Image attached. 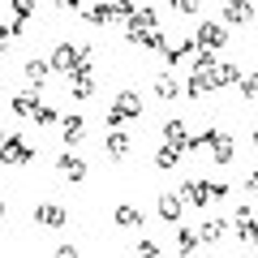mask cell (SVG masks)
<instances>
[{
  "label": "cell",
  "mask_w": 258,
  "mask_h": 258,
  "mask_svg": "<svg viewBox=\"0 0 258 258\" xmlns=\"http://www.w3.org/2000/svg\"><path fill=\"white\" fill-rule=\"evenodd\" d=\"M142 116V95L138 91H116V99H112V108H108V125L112 129H120L125 120H138Z\"/></svg>",
  "instance_id": "6da1fadb"
},
{
  "label": "cell",
  "mask_w": 258,
  "mask_h": 258,
  "mask_svg": "<svg viewBox=\"0 0 258 258\" xmlns=\"http://www.w3.org/2000/svg\"><path fill=\"white\" fill-rule=\"evenodd\" d=\"M52 74H74V69H82V64H91V47H78V43H60L52 56Z\"/></svg>",
  "instance_id": "7a4b0ae2"
},
{
  "label": "cell",
  "mask_w": 258,
  "mask_h": 258,
  "mask_svg": "<svg viewBox=\"0 0 258 258\" xmlns=\"http://www.w3.org/2000/svg\"><path fill=\"white\" fill-rule=\"evenodd\" d=\"M224 194H228V185H220V181H189L181 198L189 207H207V198H224Z\"/></svg>",
  "instance_id": "3957f363"
},
{
  "label": "cell",
  "mask_w": 258,
  "mask_h": 258,
  "mask_svg": "<svg viewBox=\"0 0 258 258\" xmlns=\"http://www.w3.org/2000/svg\"><path fill=\"white\" fill-rule=\"evenodd\" d=\"M194 39H198V47H203V52H220V47L228 43V30H224L220 22H203Z\"/></svg>",
  "instance_id": "277c9868"
},
{
  "label": "cell",
  "mask_w": 258,
  "mask_h": 258,
  "mask_svg": "<svg viewBox=\"0 0 258 258\" xmlns=\"http://www.w3.org/2000/svg\"><path fill=\"white\" fill-rule=\"evenodd\" d=\"M35 224H43V228H64V224H69V211H64L60 203H35Z\"/></svg>",
  "instance_id": "5b68a950"
},
{
  "label": "cell",
  "mask_w": 258,
  "mask_h": 258,
  "mask_svg": "<svg viewBox=\"0 0 258 258\" xmlns=\"http://www.w3.org/2000/svg\"><path fill=\"white\" fill-rule=\"evenodd\" d=\"M155 211H159V220H164V224H181V211H185V198H181V194H159V198H155Z\"/></svg>",
  "instance_id": "8992f818"
},
{
  "label": "cell",
  "mask_w": 258,
  "mask_h": 258,
  "mask_svg": "<svg viewBox=\"0 0 258 258\" xmlns=\"http://www.w3.org/2000/svg\"><path fill=\"white\" fill-rule=\"evenodd\" d=\"M232 224H237V237H241V241H249V245H258V215L249 211L245 203L237 207V215H232Z\"/></svg>",
  "instance_id": "52a82bcc"
},
{
  "label": "cell",
  "mask_w": 258,
  "mask_h": 258,
  "mask_svg": "<svg viewBox=\"0 0 258 258\" xmlns=\"http://www.w3.org/2000/svg\"><path fill=\"white\" fill-rule=\"evenodd\" d=\"M30 155H35V151H30L26 142L18 138V134H9V138H5V147H0V164H13V168H18V164H26Z\"/></svg>",
  "instance_id": "ba28073f"
},
{
  "label": "cell",
  "mask_w": 258,
  "mask_h": 258,
  "mask_svg": "<svg viewBox=\"0 0 258 258\" xmlns=\"http://www.w3.org/2000/svg\"><path fill=\"white\" fill-rule=\"evenodd\" d=\"M39 103H43V99H39V86H26V91H18V95H13V112H18L22 120H30V116H35V112H39Z\"/></svg>",
  "instance_id": "9c48e42d"
},
{
  "label": "cell",
  "mask_w": 258,
  "mask_h": 258,
  "mask_svg": "<svg viewBox=\"0 0 258 258\" xmlns=\"http://www.w3.org/2000/svg\"><path fill=\"white\" fill-rule=\"evenodd\" d=\"M69 91H74L78 99H91V95H95V74H91V64H82V69H74V74H69Z\"/></svg>",
  "instance_id": "30bf717a"
},
{
  "label": "cell",
  "mask_w": 258,
  "mask_h": 258,
  "mask_svg": "<svg viewBox=\"0 0 258 258\" xmlns=\"http://www.w3.org/2000/svg\"><path fill=\"white\" fill-rule=\"evenodd\" d=\"M56 172L60 176H69V181H86V164H82V155H56Z\"/></svg>",
  "instance_id": "8fae6325"
},
{
  "label": "cell",
  "mask_w": 258,
  "mask_h": 258,
  "mask_svg": "<svg viewBox=\"0 0 258 258\" xmlns=\"http://www.w3.org/2000/svg\"><path fill=\"white\" fill-rule=\"evenodd\" d=\"M224 22H232V26L254 22V5H249V0H228V5H224Z\"/></svg>",
  "instance_id": "7c38bea8"
},
{
  "label": "cell",
  "mask_w": 258,
  "mask_h": 258,
  "mask_svg": "<svg viewBox=\"0 0 258 258\" xmlns=\"http://www.w3.org/2000/svg\"><path fill=\"white\" fill-rule=\"evenodd\" d=\"M60 138H64V147H78L86 138V120L82 116H60Z\"/></svg>",
  "instance_id": "4fadbf2b"
},
{
  "label": "cell",
  "mask_w": 258,
  "mask_h": 258,
  "mask_svg": "<svg viewBox=\"0 0 258 258\" xmlns=\"http://www.w3.org/2000/svg\"><path fill=\"white\" fill-rule=\"evenodd\" d=\"M164 142L176 151H189V129H185V120H164Z\"/></svg>",
  "instance_id": "5bb4252c"
},
{
  "label": "cell",
  "mask_w": 258,
  "mask_h": 258,
  "mask_svg": "<svg viewBox=\"0 0 258 258\" xmlns=\"http://www.w3.org/2000/svg\"><path fill=\"white\" fill-rule=\"evenodd\" d=\"M198 241H203V232H198V228H189V224H181V228H176V249H181V258H194Z\"/></svg>",
  "instance_id": "9a60e30c"
},
{
  "label": "cell",
  "mask_w": 258,
  "mask_h": 258,
  "mask_svg": "<svg viewBox=\"0 0 258 258\" xmlns=\"http://www.w3.org/2000/svg\"><path fill=\"white\" fill-rule=\"evenodd\" d=\"M112 220H116V228H138V224H142V207L120 203L116 211H112Z\"/></svg>",
  "instance_id": "2e32d148"
},
{
  "label": "cell",
  "mask_w": 258,
  "mask_h": 258,
  "mask_svg": "<svg viewBox=\"0 0 258 258\" xmlns=\"http://www.w3.org/2000/svg\"><path fill=\"white\" fill-rule=\"evenodd\" d=\"M155 95L159 99H176V95H185V86L176 82V74H155Z\"/></svg>",
  "instance_id": "e0dca14e"
},
{
  "label": "cell",
  "mask_w": 258,
  "mask_h": 258,
  "mask_svg": "<svg viewBox=\"0 0 258 258\" xmlns=\"http://www.w3.org/2000/svg\"><path fill=\"white\" fill-rule=\"evenodd\" d=\"M215 91V78L211 74H194L189 82H185V95H189V99H203V95H211Z\"/></svg>",
  "instance_id": "ac0fdd59"
},
{
  "label": "cell",
  "mask_w": 258,
  "mask_h": 258,
  "mask_svg": "<svg viewBox=\"0 0 258 258\" xmlns=\"http://www.w3.org/2000/svg\"><path fill=\"white\" fill-rule=\"evenodd\" d=\"M211 159L215 164H232V138L224 134V129L215 134V142H211Z\"/></svg>",
  "instance_id": "d6986e66"
},
{
  "label": "cell",
  "mask_w": 258,
  "mask_h": 258,
  "mask_svg": "<svg viewBox=\"0 0 258 258\" xmlns=\"http://www.w3.org/2000/svg\"><path fill=\"white\" fill-rule=\"evenodd\" d=\"M112 18H116V5H108V0H103V5H91V9H86V22H91V26H108Z\"/></svg>",
  "instance_id": "ffe728a7"
},
{
  "label": "cell",
  "mask_w": 258,
  "mask_h": 258,
  "mask_svg": "<svg viewBox=\"0 0 258 258\" xmlns=\"http://www.w3.org/2000/svg\"><path fill=\"white\" fill-rule=\"evenodd\" d=\"M215 86H232V82H241V69H237V64H232V60H224V64H215Z\"/></svg>",
  "instance_id": "44dd1931"
},
{
  "label": "cell",
  "mask_w": 258,
  "mask_h": 258,
  "mask_svg": "<svg viewBox=\"0 0 258 258\" xmlns=\"http://www.w3.org/2000/svg\"><path fill=\"white\" fill-rule=\"evenodd\" d=\"M134 43L147 47V52H168V39L159 35V30H147V35H134Z\"/></svg>",
  "instance_id": "7402d4cb"
},
{
  "label": "cell",
  "mask_w": 258,
  "mask_h": 258,
  "mask_svg": "<svg viewBox=\"0 0 258 258\" xmlns=\"http://www.w3.org/2000/svg\"><path fill=\"white\" fill-rule=\"evenodd\" d=\"M108 155H112V159H125V155H129V134L112 129V134H108Z\"/></svg>",
  "instance_id": "603a6c76"
},
{
  "label": "cell",
  "mask_w": 258,
  "mask_h": 258,
  "mask_svg": "<svg viewBox=\"0 0 258 258\" xmlns=\"http://www.w3.org/2000/svg\"><path fill=\"white\" fill-rule=\"evenodd\" d=\"M47 74H52V60H26V78H30V82H35V86L43 82Z\"/></svg>",
  "instance_id": "cb8c5ba5"
},
{
  "label": "cell",
  "mask_w": 258,
  "mask_h": 258,
  "mask_svg": "<svg viewBox=\"0 0 258 258\" xmlns=\"http://www.w3.org/2000/svg\"><path fill=\"white\" fill-rule=\"evenodd\" d=\"M185 52H194V39H181V43H168V52H164V60H168V64H176V60H181Z\"/></svg>",
  "instance_id": "d4e9b609"
},
{
  "label": "cell",
  "mask_w": 258,
  "mask_h": 258,
  "mask_svg": "<svg viewBox=\"0 0 258 258\" xmlns=\"http://www.w3.org/2000/svg\"><path fill=\"white\" fill-rule=\"evenodd\" d=\"M176 159H181V151H176V147H168V142L155 151V168H172Z\"/></svg>",
  "instance_id": "484cf974"
},
{
  "label": "cell",
  "mask_w": 258,
  "mask_h": 258,
  "mask_svg": "<svg viewBox=\"0 0 258 258\" xmlns=\"http://www.w3.org/2000/svg\"><path fill=\"white\" fill-rule=\"evenodd\" d=\"M198 232H203V241H220L224 232H228V224H224V220H207Z\"/></svg>",
  "instance_id": "4316f807"
},
{
  "label": "cell",
  "mask_w": 258,
  "mask_h": 258,
  "mask_svg": "<svg viewBox=\"0 0 258 258\" xmlns=\"http://www.w3.org/2000/svg\"><path fill=\"white\" fill-rule=\"evenodd\" d=\"M56 120H60V116H56V108H52V103H39V112H35V125H56Z\"/></svg>",
  "instance_id": "83f0119b"
},
{
  "label": "cell",
  "mask_w": 258,
  "mask_h": 258,
  "mask_svg": "<svg viewBox=\"0 0 258 258\" xmlns=\"http://www.w3.org/2000/svg\"><path fill=\"white\" fill-rule=\"evenodd\" d=\"M134 258H159V245L155 241H138L134 245Z\"/></svg>",
  "instance_id": "f1b7e54d"
},
{
  "label": "cell",
  "mask_w": 258,
  "mask_h": 258,
  "mask_svg": "<svg viewBox=\"0 0 258 258\" xmlns=\"http://www.w3.org/2000/svg\"><path fill=\"white\" fill-rule=\"evenodd\" d=\"M176 13H198V0H172Z\"/></svg>",
  "instance_id": "f546056e"
},
{
  "label": "cell",
  "mask_w": 258,
  "mask_h": 258,
  "mask_svg": "<svg viewBox=\"0 0 258 258\" xmlns=\"http://www.w3.org/2000/svg\"><path fill=\"white\" fill-rule=\"evenodd\" d=\"M9 39H13V30H9V26H0V56L9 52Z\"/></svg>",
  "instance_id": "4dcf8cb0"
},
{
  "label": "cell",
  "mask_w": 258,
  "mask_h": 258,
  "mask_svg": "<svg viewBox=\"0 0 258 258\" xmlns=\"http://www.w3.org/2000/svg\"><path fill=\"white\" fill-rule=\"evenodd\" d=\"M56 258H78V249L74 245H60V249H56Z\"/></svg>",
  "instance_id": "1f68e13d"
},
{
  "label": "cell",
  "mask_w": 258,
  "mask_h": 258,
  "mask_svg": "<svg viewBox=\"0 0 258 258\" xmlns=\"http://www.w3.org/2000/svg\"><path fill=\"white\" fill-rule=\"evenodd\" d=\"M82 0H56V9H78Z\"/></svg>",
  "instance_id": "d6a6232c"
},
{
  "label": "cell",
  "mask_w": 258,
  "mask_h": 258,
  "mask_svg": "<svg viewBox=\"0 0 258 258\" xmlns=\"http://www.w3.org/2000/svg\"><path fill=\"white\" fill-rule=\"evenodd\" d=\"M245 189H254V198H258V176H249V181H245Z\"/></svg>",
  "instance_id": "836d02e7"
},
{
  "label": "cell",
  "mask_w": 258,
  "mask_h": 258,
  "mask_svg": "<svg viewBox=\"0 0 258 258\" xmlns=\"http://www.w3.org/2000/svg\"><path fill=\"white\" fill-rule=\"evenodd\" d=\"M5 138H9V134H5V129H0V147H5Z\"/></svg>",
  "instance_id": "e575fe53"
},
{
  "label": "cell",
  "mask_w": 258,
  "mask_h": 258,
  "mask_svg": "<svg viewBox=\"0 0 258 258\" xmlns=\"http://www.w3.org/2000/svg\"><path fill=\"white\" fill-rule=\"evenodd\" d=\"M0 220H5V203H0Z\"/></svg>",
  "instance_id": "d590c367"
},
{
  "label": "cell",
  "mask_w": 258,
  "mask_h": 258,
  "mask_svg": "<svg viewBox=\"0 0 258 258\" xmlns=\"http://www.w3.org/2000/svg\"><path fill=\"white\" fill-rule=\"evenodd\" d=\"M254 142H258V125H254Z\"/></svg>",
  "instance_id": "8d00e7d4"
},
{
  "label": "cell",
  "mask_w": 258,
  "mask_h": 258,
  "mask_svg": "<svg viewBox=\"0 0 258 258\" xmlns=\"http://www.w3.org/2000/svg\"><path fill=\"white\" fill-rule=\"evenodd\" d=\"M254 82H258V69H254Z\"/></svg>",
  "instance_id": "74e56055"
},
{
  "label": "cell",
  "mask_w": 258,
  "mask_h": 258,
  "mask_svg": "<svg viewBox=\"0 0 258 258\" xmlns=\"http://www.w3.org/2000/svg\"><path fill=\"white\" fill-rule=\"evenodd\" d=\"M254 176H258V168H254Z\"/></svg>",
  "instance_id": "f35d334b"
}]
</instances>
